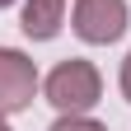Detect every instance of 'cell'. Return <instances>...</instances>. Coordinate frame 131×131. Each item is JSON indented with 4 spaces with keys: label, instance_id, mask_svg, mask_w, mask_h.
<instances>
[{
    "label": "cell",
    "instance_id": "6da1fadb",
    "mask_svg": "<svg viewBox=\"0 0 131 131\" xmlns=\"http://www.w3.org/2000/svg\"><path fill=\"white\" fill-rule=\"evenodd\" d=\"M98 89H103V80H98V70L89 61H61L47 75V98L61 112H89L98 103Z\"/></svg>",
    "mask_w": 131,
    "mask_h": 131
},
{
    "label": "cell",
    "instance_id": "52a82bcc",
    "mask_svg": "<svg viewBox=\"0 0 131 131\" xmlns=\"http://www.w3.org/2000/svg\"><path fill=\"white\" fill-rule=\"evenodd\" d=\"M0 131H9V122H5V112H0Z\"/></svg>",
    "mask_w": 131,
    "mask_h": 131
},
{
    "label": "cell",
    "instance_id": "7a4b0ae2",
    "mask_svg": "<svg viewBox=\"0 0 131 131\" xmlns=\"http://www.w3.org/2000/svg\"><path fill=\"white\" fill-rule=\"evenodd\" d=\"M38 94V66L14 47H0V112H24Z\"/></svg>",
    "mask_w": 131,
    "mask_h": 131
},
{
    "label": "cell",
    "instance_id": "8992f818",
    "mask_svg": "<svg viewBox=\"0 0 131 131\" xmlns=\"http://www.w3.org/2000/svg\"><path fill=\"white\" fill-rule=\"evenodd\" d=\"M122 89H126V98H131V56L122 61Z\"/></svg>",
    "mask_w": 131,
    "mask_h": 131
},
{
    "label": "cell",
    "instance_id": "277c9868",
    "mask_svg": "<svg viewBox=\"0 0 131 131\" xmlns=\"http://www.w3.org/2000/svg\"><path fill=\"white\" fill-rule=\"evenodd\" d=\"M61 14H66V0H28L24 5V33L38 38V42L56 38L61 33Z\"/></svg>",
    "mask_w": 131,
    "mask_h": 131
},
{
    "label": "cell",
    "instance_id": "ba28073f",
    "mask_svg": "<svg viewBox=\"0 0 131 131\" xmlns=\"http://www.w3.org/2000/svg\"><path fill=\"white\" fill-rule=\"evenodd\" d=\"M5 5H14V0H0V9H5Z\"/></svg>",
    "mask_w": 131,
    "mask_h": 131
},
{
    "label": "cell",
    "instance_id": "5b68a950",
    "mask_svg": "<svg viewBox=\"0 0 131 131\" xmlns=\"http://www.w3.org/2000/svg\"><path fill=\"white\" fill-rule=\"evenodd\" d=\"M52 131H108V126H98V122H89L84 112H70V117H61Z\"/></svg>",
    "mask_w": 131,
    "mask_h": 131
},
{
    "label": "cell",
    "instance_id": "3957f363",
    "mask_svg": "<svg viewBox=\"0 0 131 131\" xmlns=\"http://www.w3.org/2000/svg\"><path fill=\"white\" fill-rule=\"evenodd\" d=\"M75 33L84 42H117L126 33V0H75Z\"/></svg>",
    "mask_w": 131,
    "mask_h": 131
}]
</instances>
